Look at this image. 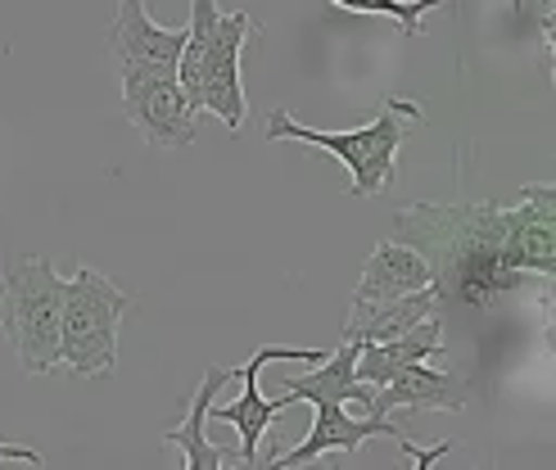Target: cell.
I'll return each mask as SVG.
<instances>
[{"label": "cell", "mask_w": 556, "mask_h": 470, "mask_svg": "<svg viewBox=\"0 0 556 470\" xmlns=\"http://www.w3.org/2000/svg\"><path fill=\"white\" fill-rule=\"evenodd\" d=\"M389 236L412 244L430 267V285L453 303H493L516 290L525 276L507 267L511 208L480 204H407L389 217Z\"/></svg>", "instance_id": "6da1fadb"}, {"label": "cell", "mask_w": 556, "mask_h": 470, "mask_svg": "<svg viewBox=\"0 0 556 470\" xmlns=\"http://www.w3.org/2000/svg\"><path fill=\"white\" fill-rule=\"evenodd\" d=\"M407 123H421V104L389 96L380 104V114L367 127L353 131H317L308 123H294L286 109H271L267 114V145H308L321 154H336L349 168V195L353 200H376L394 186V168H399V150L407 141Z\"/></svg>", "instance_id": "7a4b0ae2"}, {"label": "cell", "mask_w": 556, "mask_h": 470, "mask_svg": "<svg viewBox=\"0 0 556 470\" xmlns=\"http://www.w3.org/2000/svg\"><path fill=\"white\" fill-rule=\"evenodd\" d=\"M131 308V294L104 271L77 267L64 276L60 294V367L73 380L109 376L118 367V326Z\"/></svg>", "instance_id": "3957f363"}, {"label": "cell", "mask_w": 556, "mask_h": 470, "mask_svg": "<svg viewBox=\"0 0 556 470\" xmlns=\"http://www.w3.org/2000/svg\"><path fill=\"white\" fill-rule=\"evenodd\" d=\"M60 294L64 276L50 258H14L0 276V330L27 376L60 367Z\"/></svg>", "instance_id": "277c9868"}, {"label": "cell", "mask_w": 556, "mask_h": 470, "mask_svg": "<svg viewBox=\"0 0 556 470\" xmlns=\"http://www.w3.org/2000/svg\"><path fill=\"white\" fill-rule=\"evenodd\" d=\"M254 37V14H222L208 23V33L200 41L194 54H177V81L181 91L190 96V104L200 114H213L222 118L227 131H240L244 127V81H240V50L244 41Z\"/></svg>", "instance_id": "5b68a950"}, {"label": "cell", "mask_w": 556, "mask_h": 470, "mask_svg": "<svg viewBox=\"0 0 556 470\" xmlns=\"http://www.w3.org/2000/svg\"><path fill=\"white\" fill-rule=\"evenodd\" d=\"M123 114L150 145L181 150L194 141L200 109L181 91L177 73L168 68H123Z\"/></svg>", "instance_id": "8992f818"}, {"label": "cell", "mask_w": 556, "mask_h": 470, "mask_svg": "<svg viewBox=\"0 0 556 470\" xmlns=\"http://www.w3.org/2000/svg\"><path fill=\"white\" fill-rule=\"evenodd\" d=\"M321 357H326L321 348H281V344H267V348H258V353L236 371V380L244 384V394H240L236 403H213V407H208V421H227V425L240 430V453H236V461L254 466V461H258V444L267 439L271 421L281 417L286 407H294L290 394H281V398H263V390H258V371H263L267 363H321Z\"/></svg>", "instance_id": "52a82bcc"}, {"label": "cell", "mask_w": 556, "mask_h": 470, "mask_svg": "<svg viewBox=\"0 0 556 470\" xmlns=\"http://www.w3.org/2000/svg\"><path fill=\"white\" fill-rule=\"evenodd\" d=\"M313 407V430H308V439H303L299 448H290V453H276L267 466L271 470H290V466H308V461H317V457H326V453H340V457H353L357 448L367 444V439H376V434H389L399 444V439H407L403 434V425H394V421H376V417H349V403H330V398H317V403H308Z\"/></svg>", "instance_id": "ba28073f"}, {"label": "cell", "mask_w": 556, "mask_h": 470, "mask_svg": "<svg viewBox=\"0 0 556 470\" xmlns=\"http://www.w3.org/2000/svg\"><path fill=\"white\" fill-rule=\"evenodd\" d=\"M507 267L520 276H556V190L552 181H534L520 190V204L511 208V240Z\"/></svg>", "instance_id": "9c48e42d"}, {"label": "cell", "mask_w": 556, "mask_h": 470, "mask_svg": "<svg viewBox=\"0 0 556 470\" xmlns=\"http://www.w3.org/2000/svg\"><path fill=\"white\" fill-rule=\"evenodd\" d=\"M186 46V27H163L150 18L146 0H123L109 27V54L118 68H168L177 73V54Z\"/></svg>", "instance_id": "30bf717a"}, {"label": "cell", "mask_w": 556, "mask_h": 470, "mask_svg": "<svg viewBox=\"0 0 556 470\" xmlns=\"http://www.w3.org/2000/svg\"><path fill=\"white\" fill-rule=\"evenodd\" d=\"M466 403H470V390L457 376H448L443 367H430V363H407L376 390L367 417L389 421L394 407H407V411H466Z\"/></svg>", "instance_id": "8fae6325"}, {"label": "cell", "mask_w": 556, "mask_h": 470, "mask_svg": "<svg viewBox=\"0 0 556 470\" xmlns=\"http://www.w3.org/2000/svg\"><path fill=\"white\" fill-rule=\"evenodd\" d=\"M231 380H236L231 367H208L204 380H200V390H194L190 403H186V421L173 425V430H163V444L181 453V466H186V470H222L227 461H236L231 453H222L217 444H208V434H204L208 407H213V398L227 390Z\"/></svg>", "instance_id": "7c38bea8"}, {"label": "cell", "mask_w": 556, "mask_h": 470, "mask_svg": "<svg viewBox=\"0 0 556 470\" xmlns=\"http://www.w3.org/2000/svg\"><path fill=\"white\" fill-rule=\"evenodd\" d=\"M439 357H443V326H439V313H430V317H421L416 326H407L403 335H394V340L357 348L353 376L380 390V384L394 376L399 367H407V363H439Z\"/></svg>", "instance_id": "4fadbf2b"}, {"label": "cell", "mask_w": 556, "mask_h": 470, "mask_svg": "<svg viewBox=\"0 0 556 470\" xmlns=\"http://www.w3.org/2000/svg\"><path fill=\"white\" fill-rule=\"evenodd\" d=\"M426 285H430L426 258L416 254L412 244L389 236L371 249V258L363 267V281H357V290H353V303H384V298H399V294L426 290Z\"/></svg>", "instance_id": "5bb4252c"}, {"label": "cell", "mask_w": 556, "mask_h": 470, "mask_svg": "<svg viewBox=\"0 0 556 470\" xmlns=\"http://www.w3.org/2000/svg\"><path fill=\"white\" fill-rule=\"evenodd\" d=\"M357 340H344L336 353H326L321 357V367L308 371V376H290L281 384V394H290L294 403H317V398H330V403H357V407H371L376 398V384L367 380H357L353 376V357H357Z\"/></svg>", "instance_id": "9a60e30c"}, {"label": "cell", "mask_w": 556, "mask_h": 470, "mask_svg": "<svg viewBox=\"0 0 556 470\" xmlns=\"http://www.w3.org/2000/svg\"><path fill=\"white\" fill-rule=\"evenodd\" d=\"M430 313H439L434 285L412 290V294H399V298H384V303H353V308H349V326H344V340L384 344V340L403 335L407 326H416V321L430 317Z\"/></svg>", "instance_id": "2e32d148"}, {"label": "cell", "mask_w": 556, "mask_h": 470, "mask_svg": "<svg viewBox=\"0 0 556 470\" xmlns=\"http://www.w3.org/2000/svg\"><path fill=\"white\" fill-rule=\"evenodd\" d=\"M340 10L353 14H380V18H394L407 37H421V18L430 10H448V0H330Z\"/></svg>", "instance_id": "e0dca14e"}, {"label": "cell", "mask_w": 556, "mask_h": 470, "mask_svg": "<svg viewBox=\"0 0 556 470\" xmlns=\"http://www.w3.org/2000/svg\"><path fill=\"white\" fill-rule=\"evenodd\" d=\"M0 461H27V466H41V453H37V448H23V444H10V439H0Z\"/></svg>", "instance_id": "ac0fdd59"}, {"label": "cell", "mask_w": 556, "mask_h": 470, "mask_svg": "<svg viewBox=\"0 0 556 470\" xmlns=\"http://www.w3.org/2000/svg\"><path fill=\"white\" fill-rule=\"evenodd\" d=\"M539 14H543V27H547V41H552V18H556V0H539Z\"/></svg>", "instance_id": "d6986e66"}]
</instances>
